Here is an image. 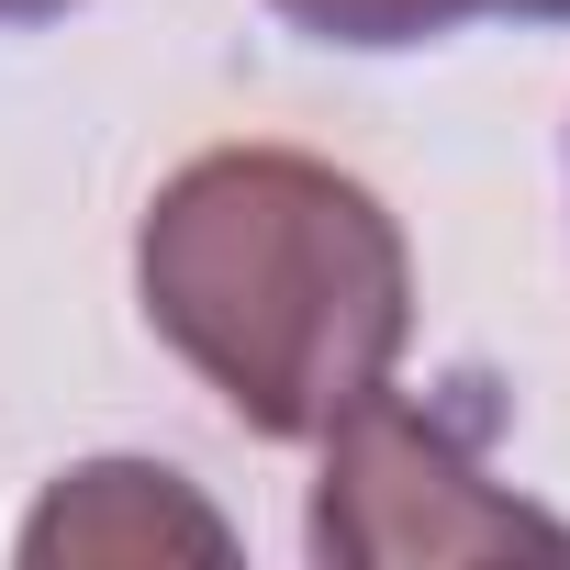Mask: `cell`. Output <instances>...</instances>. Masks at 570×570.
<instances>
[{
    "label": "cell",
    "instance_id": "obj_3",
    "mask_svg": "<svg viewBox=\"0 0 570 570\" xmlns=\"http://www.w3.org/2000/svg\"><path fill=\"white\" fill-rule=\"evenodd\" d=\"M157 548H190V559H224V525L146 459H101L79 470L35 525H23V559L57 570V559H157Z\"/></svg>",
    "mask_w": 570,
    "mask_h": 570
},
{
    "label": "cell",
    "instance_id": "obj_2",
    "mask_svg": "<svg viewBox=\"0 0 570 570\" xmlns=\"http://www.w3.org/2000/svg\"><path fill=\"white\" fill-rule=\"evenodd\" d=\"M314 548L325 559H503V548H570L548 514L503 503L448 425L392 403V381L325 425V492H314Z\"/></svg>",
    "mask_w": 570,
    "mask_h": 570
},
{
    "label": "cell",
    "instance_id": "obj_6",
    "mask_svg": "<svg viewBox=\"0 0 570 570\" xmlns=\"http://www.w3.org/2000/svg\"><path fill=\"white\" fill-rule=\"evenodd\" d=\"M514 23H570V0H503Z\"/></svg>",
    "mask_w": 570,
    "mask_h": 570
},
{
    "label": "cell",
    "instance_id": "obj_1",
    "mask_svg": "<svg viewBox=\"0 0 570 570\" xmlns=\"http://www.w3.org/2000/svg\"><path fill=\"white\" fill-rule=\"evenodd\" d=\"M135 292H146V325L257 436L347 425L414 336V268L392 213L347 168L292 146L190 157L146 202Z\"/></svg>",
    "mask_w": 570,
    "mask_h": 570
},
{
    "label": "cell",
    "instance_id": "obj_5",
    "mask_svg": "<svg viewBox=\"0 0 570 570\" xmlns=\"http://www.w3.org/2000/svg\"><path fill=\"white\" fill-rule=\"evenodd\" d=\"M57 12H79V0H0V23H57Z\"/></svg>",
    "mask_w": 570,
    "mask_h": 570
},
{
    "label": "cell",
    "instance_id": "obj_4",
    "mask_svg": "<svg viewBox=\"0 0 570 570\" xmlns=\"http://www.w3.org/2000/svg\"><path fill=\"white\" fill-rule=\"evenodd\" d=\"M292 35L314 46H358V57H392V46H436L481 12H503V0H268Z\"/></svg>",
    "mask_w": 570,
    "mask_h": 570
}]
</instances>
